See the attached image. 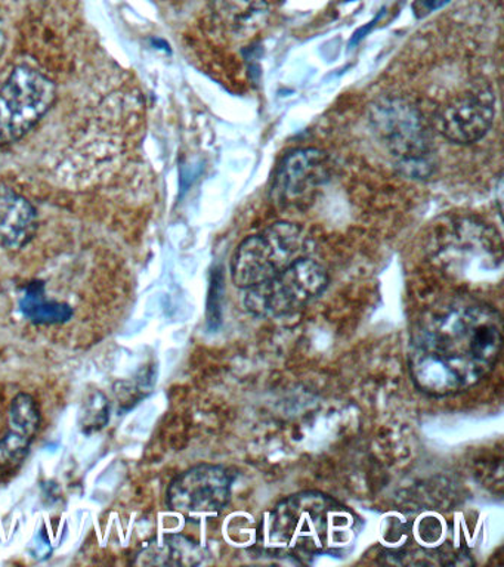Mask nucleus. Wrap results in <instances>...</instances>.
Listing matches in <instances>:
<instances>
[{
    "label": "nucleus",
    "instance_id": "f257e3e1",
    "mask_svg": "<svg viewBox=\"0 0 504 567\" xmlns=\"http://www.w3.org/2000/svg\"><path fill=\"white\" fill-rule=\"evenodd\" d=\"M503 344L498 310L480 300L460 299L433 309L415 328L410 372L432 396H449L480 383L494 370Z\"/></svg>",
    "mask_w": 504,
    "mask_h": 567
},
{
    "label": "nucleus",
    "instance_id": "f03ea898",
    "mask_svg": "<svg viewBox=\"0 0 504 567\" xmlns=\"http://www.w3.org/2000/svg\"><path fill=\"white\" fill-rule=\"evenodd\" d=\"M356 516L321 492L287 496L268 516L267 547L278 557L339 554L356 538Z\"/></svg>",
    "mask_w": 504,
    "mask_h": 567
},
{
    "label": "nucleus",
    "instance_id": "7ed1b4c3",
    "mask_svg": "<svg viewBox=\"0 0 504 567\" xmlns=\"http://www.w3.org/2000/svg\"><path fill=\"white\" fill-rule=\"evenodd\" d=\"M305 247L307 237L298 225L278 221L238 246L232 261L233 281L243 290L268 281L305 257Z\"/></svg>",
    "mask_w": 504,
    "mask_h": 567
},
{
    "label": "nucleus",
    "instance_id": "20e7f679",
    "mask_svg": "<svg viewBox=\"0 0 504 567\" xmlns=\"http://www.w3.org/2000/svg\"><path fill=\"white\" fill-rule=\"evenodd\" d=\"M327 282L326 269L318 261L300 257L276 277L247 288L245 305L255 317H289L320 296Z\"/></svg>",
    "mask_w": 504,
    "mask_h": 567
},
{
    "label": "nucleus",
    "instance_id": "39448f33",
    "mask_svg": "<svg viewBox=\"0 0 504 567\" xmlns=\"http://www.w3.org/2000/svg\"><path fill=\"white\" fill-rule=\"evenodd\" d=\"M55 86L32 66L12 70L0 83V146L21 140L50 111Z\"/></svg>",
    "mask_w": 504,
    "mask_h": 567
},
{
    "label": "nucleus",
    "instance_id": "423d86ee",
    "mask_svg": "<svg viewBox=\"0 0 504 567\" xmlns=\"http://www.w3.org/2000/svg\"><path fill=\"white\" fill-rule=\"evenodd\" d=\"M374 131L410 176H428L431 137L419 111L402 100H384L371 113Z\"/></svg>",
    "mask_w": 504,
    "mask_h": 567
},
{
    "label": "nucleus",
    "instance_id": "0eeeda50",
    "mask_svg": "<svg viewBox=\"0 0 504 567\" xmlns=\"http://www.w3.org/2000/svg\"><path fill=\"white\" fill-rule=\"evenodd\" d=\"M232 476L219 465L202 464L176 476L167 489V505L185 516L216 514L232 496Z\"/></svg>",
    "mask_w": 504,
    "mask_h": 567
},
{
    "label": "nucleus",
    "instance_id": "6e6552de",
    "mask_svg": "<svg viewBox=\"0 0 504 567\" xmlns=\"http://www.w3.org/2000/svg\"><path fill=\"white\" fill-rule=\"evenodd\" d=\"M330 176V159L317 148L287 155L274 177L271 197L281 207H305L316 199Z\"/></svg>",
    "mask_w": 504,
    "mask_h": 567
},
{
    "label": "nucleus",
    "instance_id": "1a4fd4ad",
    "mask_svg": "<svg viewBox=\"0 0 504 567\" xmlns=\"http://www.w3.org/2000/svg\"><path fill=\"white\" fill-rule=\"evenodd\" d=\"M495 114L494 93L486 87L463 93L438 113L442 136L454 144H473L488 133Z\"/></svg>",
    "mask_w": 504,
    "mask_h": 567
},
{
    "label": "nucleus",
    "instance_id": "9d476101",
    "mask_svg": "<svg viewBox=\"0 0 504 567\" xmlns=\"http://www.w3.org/2000/svg\"><path fill=\"white\" fill-rule=\"evenodd\" d=\"M41 425L37 401L29 393L17 394L10 408V430L0 439V473L19 467Z\"/></svg>",
    "mask_w": 504,
    "mask_h": 567
},
{
    "label": "nucleus",
    "instance_id": "9b49d317",
    "mask_svg": "<svg viewBox=\"0 0 504 567\" xmlns=\"http://www.w3.org/2000/svg\"><path fill=\"white\" fill-rule=\"evenodd\" d=\"M38 228L37 210L16 190L0 186V244L10 250L28 246Z\"/></svg>",
    "mask_w": 504,
    "mask_h": 567
},
{
    "label": "nucleus",
    "instance_id": "f8f14e48",
    "mask_svg": "<svg viewBox=\"0 0 504 567\" xmlns=\"http://www.w3.org/2000/svg\"><path fill=\"white\" fill-rule=\"evenodd\" d=\"M215 24L234 39L250 38L265 25L268 17L267 0H214Z\"/></svg>",
    "mask_w": 504,
    "mask_h": 567
},
{
    "label": "nucleus",
    "instance_id": "ddd939ff",
    "mask_svg": "<svg viewBox=\"0 0 504 567\" xmlns=\"http://www.w3.org/2000/svg\"><path fill=\"white\" fill-rule=\"evenodd\" d=\"M20 309L24 317L39 326H56L73 317V309L60 301L48 300L41 284H33L20 299Z\"/></svg>",
    "mask_w": 504,
    "mask_h": 567
},
{
    "label": "nucleus",
    "instance_id": "4468645a",
    "mask_svg": "<svg viewBox=\"0 0 504 567\" xmlns=\"http://www.w3.org/2000/svg\"><path fill=\"white\" fill-rule=\"evenodd\" d=\"M200 548L196 543L175 535L166 538L165 544L148 545L140 554L141 565H197L200 561Z\"/></svg>",
    "mask_w": 504,
    "mask_h": 567
},
{
    "label": "nucleus",
    "instance_id": "2eb2a0df",
    "mask_svg": "<svg viewBox=\"0 0 504 567\" xmlns=\"http://www.w3.org/2000/svg\"><path fill=\"white\" fill-rule=\"evenodd\" d=\"M85 414H83V429L99 430L104 427L109 421V402L103 393L96 392L88 398L85 405Z\"/></svg>",
    "mask_w": 504,
    "mask_h": 567
},
{
    "label": "nucleus",
    "instance_id": "dca6fc26",
    "mask_svg": "<svg viewBox=\"0 0 504 567\" xmlns=\"http://www.w3.org/2000/svg\"><path fill=\"white\" fill-rule=\"evenodd\" d=\"M449 2L450 0H414L413 11L415 17L422 18L438 11Z\"/></svg>",
    "mask_w": 504,
    "mask_h": 567
},
{
    "label": "nucleus",
    "instance_id": "f3484780",
    "mask_svg": "<svg viewBox=\"0 0 504 567\" xmlns=\"http://www.w3.org/2000/svg\"><path fill=\"white\" fill-rule=\"evenodd\" d=\"M7 44V34L6 29H3L2 17H0V55H2L3 51H6Z\"/></svg>",
    "mask_w": 504,
    "mask_h": 567
}]
</instances>
